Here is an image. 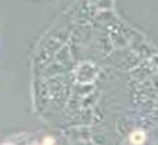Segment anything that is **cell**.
Returning <instances> with one entry per match:
<instances>
[{
	"label": "cell",
	"instance_id": "cell-1",
	"mask_svg": "<svg viewBox=\"0 0 158 145\" xmlns=\"http://www.w3.org/2000/svg\"><path fill=\"white\" fill-rule=\"evenodd\" d=\"M145 139V135L143 131H134L131 135H130V141L133 144H143Z\"/></svg>",
	"mask_w": 158,
	"mask_h": 145
},
{
	"label": "cell",
	"instance_id": "cell-2",
	"mask_svg": "<svg viewBox=\"0 0 158 145\" xmlns=\"http://www.w3.org/2000/svg\"><path fill=\"white\" fill-rule=\"evenodd\" d=\"M44 142H54V139H51V138H45V139H44Z\"/></svg>",
	"mask_w": 158,
	"mask_h": 145
}]
</instances>
